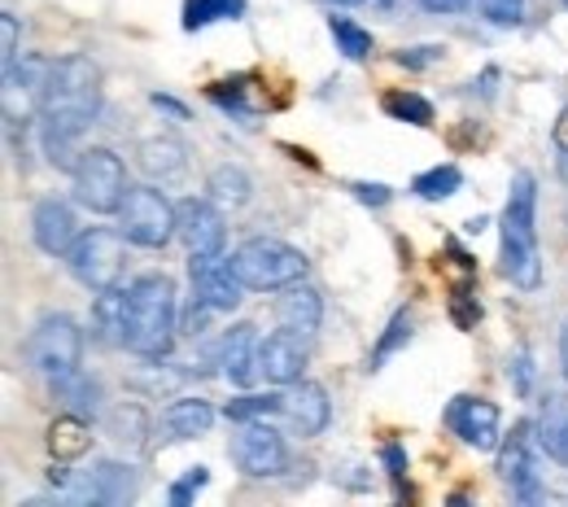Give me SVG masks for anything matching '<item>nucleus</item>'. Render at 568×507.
<instances>
[{"label": "nucleus", "instance_id": "nucleus-3", "mask_svg": "<svg viewBox=\"0 0 568 507\" xmlns=\"http://www.w3.org/2000/svg\"><path fill=\"white\" fill-rule=\"evenodd\" d=\"M498 267L516 290L534 293L542 285V254H538V180L520 171L507 193L503 211V250Z\"/></svg>", "mask_w": 568, "mask_h": 507}, {"label": "nucleus", "instance_id": "nucleus-23", "mask_svg": "<svg viewBox=\"0 0 568 507\" xmlns=\"http://www.w3.org/2000/svg\"><path fill=\"white\" fill-rule=\"evenodd\" d=\"M49 450H53V459H79V455H88L92 450V425H88V416L62 412L49 425Z\"/></svg>", "mask_w": 568, "mask_h": 507}, {"label": "nucleus", "instance_id": "nucleus-5", "mask_svg": "<svg viewBox=\"0 0 568 507\" xmlns=\"http://www.w3.org/2000/svg\"><path fill=\"white\" fill-rule=\"evenodd\" d=\"M74 180V202L88 206L92 215H119L123 197H128V166L114 149L92 145L79 149V162L71 171Z\"/></svg>", "mask_w": 568, "mask_h": 507}, {"label": "nucleus", "instance_id": "nucleus-4", "mask_svg": "<svg viewBox=\"0 0 568 507\" xmlns=\"http://www.w3.org/2000/svg\"><path fill=\"white\" fill-rule=\"evenodd\" d=\"M232 267H236V276L245 281V290L272 293V290H288V285L306 281V267H311V263H306V254L293 250L288 241L250 236L245 245H236Z\"/></svg>", "mask_w": 568, "mask_h": 507}, {"label": "nucleus", "instance_id": "nucleus-7", "mask_svg": "<svg viewBox=\"0 0 568 507\" xmlns=\"http://www.w3.org/2000/svg\"><path fill=\"white\" fill-rule=\"evenodd\" d=\"M79 359H83V333L71 315H44L31 337H27V363L49 376V381H62L79 372Z\"/></svg>", "mask_w": 568, "mask_h": 507}, {"label": "nucleus", "instance_id": "nucleus-1", "mask_svg": "<svg viewBox=\"0 0 568 507\" xmlns=\"http://www.w3.org/2000/svg\"><path fill=\"white\" fill-rule=\"evenodd\" d=\"M97 114H101V71H97V62L83 58V53L49 62V74H44L40 97H36V119H40V145L53 158V166L74 171V162H79L74 145L97 123Z\"/></svg>", "mask_w": 568, "mask_h": 507}, {"label": "nucleus", "instance_id": "nucleus-11", "mask_svg": "<svg viewBox=\"0 0 568 507\" xmlns=\"http://www.w3.org/2000/svg\"><path fill=\"white\" fill-rule=\"evenodd\" d=\"M232 459L245 477H281L288 468V446L267 420H250L232 442Z\"/></svg>", "mask_w": 568, "mask_h": 507}, {"label": "nucleus", "instance_id": "nucleus-35", "mask_svg": "<svg viewBox=\"0 0 568 507\" xmlns=\"http://www.w3.org/2000/svg\"><path fill=\"white\" fill-rule=\"evenodd\" d=\"M477 4L495 27H516L525 18V0H477Z\"/></svg>", "mask_w": 568, "mask_h": 507}, {"label": "nucleus", "instance_id": "nucleus-31", "mask_svg": "<svg viewBox=\"0 0 568 507\" xmlns=\"http://www.w3.org/2000/svg\"><path fill=\"white\" fill-rule=\"evenodd\" d=\"M328 31L337 40V53H346L351 62H363L372 53V31L358 27L355 18H328Z\"/></svg>", "mask_w": 568, "mask_h": 507}, {"label": "nucleus", "instance_id": "nucleus-17", "mask_svg": "<svg viewBox=\"0 0 568 507\" xmlns=\"http://www.w3.org/2000/svg\"><path fill=\"white\" fill-rule=\"evenodd\" d=\"M258 328L254 324H236V328H227L223 333V342H219V367H223V376L236 385V389H245V385H254V376H258Z\"/></svg>", "mask_w": 568, "mask_h": 507}, {"label": "nucleus", "instance_id": "nucleus-40", "mask_svg": "<svg viewBox=\"0 0 568 507\" xmlns=\"http://www.w3.org/2000/svg\"><path fill=\"white\" fill-rule=\"evenodd\" d=\"M381 459H385V468H389V477H394V486H398V495H403V477H407V450L389 442V446L381 450Z\"/></svg>", "mask_w": 568, "mask_h": 507}, {"label": "nucleus", "instance_id": "nucleus-37", "mask_svg": "<svg viewBox=\"0 0 568 507\" xmlns=\"http://www.w3.org/2000/svg\"><path fill=\"white\" fill-rule=\"evenodd\" d=\"M206 481H211V473H206V468H189V473H184V477L171 486V504L189 507V504H193V495H197Z\"/></svg>", "mask_w": 568, "mask_h": 507}, {"label": "nucleus", "instance_id": "nucleus-44", "mask_svg": "<svg viewBox=\"0 0 568 507\" xmlns=\"http://www.w3.org/2000/svg\"><path fill=\"white\" fill-rule=\"evenodd\" d=\"M560 363H565V376H568V324L560 328Z\"/></svg>", "mask_w": 568, "mask_h": 507}, {"label": "nucleus", "instance_id": "nucleus-25", "mask_svg": "<svg viewBox=\"0 0 568 507\" xmlns=\"http://www.w3.org/2000/svg\"><path fill=\"white\" fill-rule=\"evenodd\" d=\"M206 193H211V202L236 211V206H245V202L254 197V184H250V175H245L241 166H214Z\"/></svg>", "mask_w": 568, "mask_h": 507}, {"label": "nucleus", "instance_id": "nucleus-6", "mask_svg": "<svg viewBox=\"0 0 568 507\" xmlns=\"http://www.w3.org/2000/svg\"><path fill=\"white\" fill-rule=\"evenodd\" d=\"M119 232L141 245V250H162L171 236H180V219H175V202L166 193H158L153 184L128 189L123 206H119Z\"/></svg>", "mask_w": 568, "mask_h": 507}, {"label": "nucleus", "instance_id": "nucleus-46", "mask_svg": "<svg viewBox=\"0 0 568 507\" xmlns=\"http://www.w3.org/2000/svg\"><path fill=\"white\" fill-rule=\"evenodd\" d=\"M376 4H381V9H389V4H394V0H376Z\"/></svg>", "mask_w": 568, "mask_h": 507}, {"label": "nucleus", "instance_id": "nucleus-14", "mask_svg": "<svg viewBox=\"0 0 568 507\" xmlns=\"http://www.w3.org/2000/svg\"><path fill=\"white\" fill-rule=\"evenodd\" d=\"M31 236H36V245H40L44 254L67 258L71 245L79 241V219H74L71 202H62V197L36 202V211H31Z\"/></svg>", "mask_w": 568, "mask_h": 507}, {"label": "nucleus", "instance_id": "nucleus-42", "mask_svg": "<svg viewBox=\"0 0 568 507\" xmlns=\"http://www.w3.org/2000/svg\"><path fill=\"white\" fill-rule=\"evenodd\" d=\"M428 13H459V9H468V0H420Z\"/></svg>", "mask_w": 568, "mask_h": 507}, {"label": "nucleus", "instance_id": "nucleus-15", "mask_svg": "<svg viewBox=\"0 0 568 507\" xmlns=\"http://www.w3.org/2000/svg\"><path fill=\"white\" fill-rule=\"evenodd\" d=\"M284 420L297 437H320L333 420V403L328 389L320 381H297L293 394H284Z\"/></svg>", "mask_w": 568, "mask_h": 507}, {"label": "nucleus", "instance_id": "nucleus-34", "mask_svg": "<svg viewBox=\"0 0 568 507\" xmlns=\"http://www.w3.org/2000/svg\"><path fill=\"white\" fill-rule=\"evenodd\" d=\"M110 429L119 442H132V446H141V434H144V412L141 407H119L114 416H110Z\"/></svg>", "mask_w": 568, "mask_h": 507}, {"label": "nucleus", "instance_id": "nucleus-36", "mask_svg": "<svg viewBox=\"0 0 568 507\" xmlns=\"http://www.w3.org/2000/svg\"><path fill=\"white\" fill-rule=\"evenodd\" d=\"M507 381L516 385V394H520V398L534 389V359H529V351H525V346L507 359Z\"/></svg>", "mask_w": 568, "mask_h": 507}, {"label": "nucleus", "instance_id": "nucleus-16", "mask_svg": "<svg viewBox=\"0 0 568 507\" xmlns=\"http://www.w3.org/2000/svg\"><path fill=\"white\" fill-rule=\"evenodd\" d=\"M306 372V337L281 328L258 346V376H267L272 385H297Z\"/></svg>", "mask_w": 568, "mask_h": 507}, {"label": "nucleus", "instance_id": "nucleus-18", "mask_svg": "<svg viewBox=\"0 0 568 507\" xmlns=\"http://www.w3.org/2000/svg\"><path fill=\"white\" fill-rule=\"evenodd\" d=\"M276 324L302 333V337H311L324 324V297H320V290L315 285H302V281L281 290V297H276Z\"/></svg>", "mask_w": 568, "mask_h": 507}, {"label": "nucleus", "instance_id": "nucleus-22", "mask_svg": "<svg viewBox=\"0 0 568 507\" xmlns=\"http://www.w3.org/2000/svg\"><path fill=\"white\" fill-rule=\"evenodd\" d=\"M136 162H141V171L149 175V180H180L184 175V145L180 141H171V136H153V141H144L141 149H136Z\"/></svg>", "mask_w": 568, "mask_h": 507}, {"label": "nucleus", "instance_id": "nucleus-12", "mask_svg": "<svg viewBox=\"0 0 568 507\" xmlns=\"http://www.w3.org/2000/svg\"><path fill=\"white\" fill-rule=\"evenodd\" d=\"M175 219H180V241L189 245V254H223L227 227L219 215V202H211V197L175 202Z\"/></svg>", "mask_w": 568, "mask_h": 507}, {"label": "nucleus", "instance_id": "nucleus-24", "mask_svg": "<svg viewBox=\"0 0 568 507\" xmlns=\"http://www.w3.org/2000/svg\"><path fill=\"white\" fill-rule=\"evenodd\" d=\"M123 311H128V290H97L92 302V333L105 346H123Z\"/></svg>", "mask_w": 568, "mask_h": 507}, {"label": "nucleus", "instance_id": "nucleus-33", "mask_svg": "<svg viewBox=\"0 0 568 507\" xmlns=\"http://www.w3.org/2000/svg\"><path fill=\"white\" fill-rule=\"evenodd\" d=\"M450 315H455V324H459V328H473V324L481 320V306H477V297H473V276H468L464 285H455Z\"/></svg>", "mask_w": 568, "mask_h": 507}, {"label": "nucleus", "instance_id": "nucleus-26", "mask_svg": "<svg viewBox=\"0 0 568 507\" xmlns=\"http://www.w3.org/2000/svg\"><path fill=\"white\" fill-rule=\"evenodd\" d=\"M245 0H184V31H206L214 22H236Z\"/></svg>", "mask_w": 568, "mask_h": 507}, {"label": "nucleus", "instance_id": "nucleus-27", "mask_svg": "<svg viewBox=\"0 0 568 507\" xmlns=\"http://www.w3.org/2000/svg\"><path fill=\"white\" fill-rule=\"evenodd\" d=\"M459 184H464V171H459L455 162H442V166H428V171L416 175L412 193L425 197V202H446V197L459 193Z\"/></svg>", "mask_w": 568, "mask_h": 507}, {"label": "nucleus", "instance_id": "nucleus-29", "mask_svg": "<svg viewBox=\"0 0 568 507\" xmlns=\"http://www.w3.org/2000/svg\"><path fill=\"white\" fill-rule=\"evenodd\" d=\"M381 105H385V114L398 119V123H412V128H428V123H433V101L420 97V92L398 88V92H385Z\"/></svg>", "mask_w": 568, "mask_h": 507}, {"label": "nucleus", "instance_id": "nucleus-8", "mask_svg": "<svg viewBox=\"0 0 568 507\" xmlns=\"http://www.w3.org/2000/svg\"><path fill=\"white\" fill-rule=\"evenodd\" d=\"M123 245L128 236L114 232V227H88L79 232V241L71 245L67 263H71V276L88 290H114L119 276H123Z\"/></svg>", "mask_w": 568, "mask_h": 507}, {"label": "nucleus", "instance_id": "nucleus-47", "mask_svg": "<svg viewBox=\"0 0 568 507\" xmlns=\"http://www.w3.org/2000/svg\"><path fill=\"white\" fill-rule=\"evenodd\" d=\"M333 4H358V0H333Z\"/></svg>", "mask_w": 568, "mask_h": 507}, {"label": "nucleus", "instance_id": "nucleus-39", "mask_svg": "<svg viewBox=\"0 0 568 507\" xmlns=\"http://www.w3.org/2000/svg\"><path fill=\"white\" fill-rule=\"evenodd\" d=\"M0 36H4V67L18 62V13H0Z\"/></svg>", "mask_w": 568, "mask_h": 507}, {"label": "nucleus", "instance_id": "nucleus-30", "mask_svg": "<svg viewBox=\"0 0 568 507\" xmlns=\"http://www.w3.org/2000/svg\"><path fill=\"white\" fill-rule=\"evenodd\" d=\"M284 412V394H245V398H232L223 407V416L232 425H250V420H267V416H281Z\"/></svg>", "mask_w": 568, "mask_h": 507}, {"label": "nucleus", "instance_id": "nucleus-19", "mask_svg": "<svg viewBox=\"0 0 568 507\" xmlns=\"http://www.w3.org/2000/svg\"><path fill=\"white\" fill-rule=\"evenodd\" d=\"M214 425V407L206 398H175L166 412H162V420H158V429L166 442H193V437L211 434Z\"/></svg>", "mask_w": 568, "mask_h": 507}, {"label": "nucleus", "instance_id": "nucleus-45", "mask_svg": "<svg viewBox=\"0 0 568 507\" xmlns=\"http://www.w3.org/2000/svg\"><path fill=\"white\" fill-rule=\"evenodd\" d=\"M560 175H565V180H568V153H565V158H560Z\"/></svg>", "mask_w": 568, "mask_h": 507}, {"label": "nucleus", "instance_id": "nucleus-13", "mask_svg": "<svg viewBox=\"0 0 568 507\" xmlns=\"http://www.w3.org/2000/svg\"><path fill=\"white\" fill-rule=\"evenodd\" d=\"M446 425L464 437L473 450H498L503 434H498V407L486 398H473V394H459L450 407H446Z\"/></svg>", "mask_w": 568, "mask_h": 507}, {"label": "nucleus", "instance_id": "nucleus-28", "mask_svg": "<svg viewBox=\"0 0 568 507\" xmlns=\"http://www.w3.org/2000/svg\"><path fill=\"white\" fill-rule=\"evenodd\" d=\"M53 389H58V398L79 412V416H97V403H101V385L92 381V376H83V372H71V376H62V381H53Z\"/></svg>", "mask_w": 568, "mask_h": 507}, {"label": "nucleus", "instance_id": "nucleus-20", "mask_svg": "<svg viewBox=\"0 0 568 507\" xmlns=\"http://www.w3.org/2000/svg\"><path fill=\"white\" fill-rule=\"evenodd\" d=\"M88 490H92V504H128L136 495V468L105 459L88 473Z\"/></svg>", "mask_w": 568, "mask_h": 507}, {"label": "nucleus", "instance_id": "nucleus-21", "mask_svg": "<svg viewBox=\"0 0 568 507\" xmlns=\"http://www.w3.org/2000/svg\"><path fill=\"white\" fill-rule=\"evenodd\" d=\"M534 429H538L542 450H547L556 464H565V468H568V398H560V394H547Z\"/></svg>", "mask_w": 568, "mask_h": 507}, {"label": "nucleus", "instance_id": "nucleus-41", "mask_svg": "<svg viewBox=\"0 0 568 507\" xmlns=\"http://www.w3.org/2000/svg\"><path fill=\"white\" fill-rule=\"evenodd\" d=\"M351 193H355L363 206H389V197H394L385 184H363V180H358V184H351Z\"/></svg>", "mask_w": 568, "mask_h": 507}, {"label": "nucleus", "instance_id": "nucleus-38", "mask_svg": "<svg viewBox=\"0 0 568 507\" xmlns=\"http://www.w3.org/2000/svg\"><path fill=\"white\" fill-rule=\"evenodd\" d=\"M442 53H446V49H437V44L403 49V53H398V67H407V71H425V67H433V62H442Z\"/></svg>", "mask_w": 568, "mask_h": 507}, {"label": "nucleus", "instance_id": "nucleus-10", "mask_svg": "<svg viewBox=\"0 0 568 507\" xmlns=\"http://www.w3.org/2000/svg\"><path fill=\"white\" fill-rule=\"evenodd\" d=\"M189 281H193V297L211 311H232L245 297V281L223 254H189Z\"/></svg>", "mask_w": 568, "mask_h": 507}, {"label": "nucleus", "instance_id": "nucleus-48", "mask_svg": "<svg viewBox=\"0 0 568 507\" xmlns=\"http://www.w3.org/2000/svg\"><path fill=\"white\" fill-rule=\"evenodd\" d=\"M565 4H568V0H565Z\"/></svg>", "mask_w": 568, "mask_h": 507}, {"label": "nucleus", "instance_id": "nucleus-43", "mask_svg": "<svg viewBox=\"0 0 568 507\" xmlns=\"http://www.w3.org/2000/svg\"><path fill=\"white\" fill-rule=\"evenodd\" d=\"M153 105H158V110H166V114H175V119H184V114H189L175 97H162V92H153Z\"/></svg>", "mask_w": 568, "mask_h": 507}, {"label": "nucleus", "instance_id": "nucleus-32", "mask_svg": "<svg viewBox=\"0 0 568 507\" xmlns=\"http://www.w3.org/2000/svg\"><path fill=\"white\" fill-rule=\"evenodd\" d=\"M407 337H412V320H407V311H394V320L385 324V333H381L376 351L367 355V372H376V367L389 359V355H394V351H398V346H403Z\"/></svg>", "mask_w": 568, "mask_h": 507}, {"label": "nucleus", "instance_id": "nucleus-9", "mask_svg": "<svg viewBox=\"0 0 568 507\" xmlns=\"http://www.w3.org/2000/svg\"><path fill=\"white\" fill-rule=\"evenodd\" d=\"M538 450H542V442H538V429L529 420H520L511 429V437H503V446H498V477L525 504H534L542 495V486H538V459H534Z\"/></svg>", "mask_w": 568, "mask_h": 507}, {"label": "nucleus", "instance_id": "nucleus-2", "mask_svg": "<svg viewBox=\"0 0 568 507\" xmlns=\"http://www.w3.org/2000/svg\"><path fill=\"white\" fill-rule=\"evenodd\" d=\"M180 337V297L175 281L162 272L136 276L128 285V311H123V346L141 359H166Z\"/></svg>", "mask_w": 568, "mask_h": 507}]
</instances>
